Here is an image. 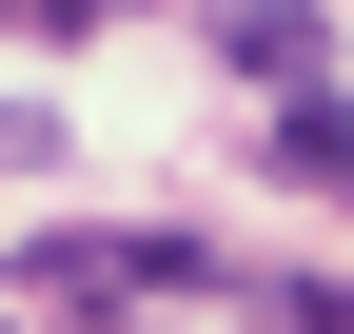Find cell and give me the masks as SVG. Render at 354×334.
Masks as SVG:
<instances>
[{
	"label": "cell",
	"mask_w": 354,
	"mask_h": 334,
	"mask_svg": "<svg viewBox=\"0 0 354 334\" xmlns=\"http://www.w3.org/2000/svg\"><path fill=\"white\" fill-rule=\"evenodd\" d=\"M0 334H20V315H0Z\"/></svg>",
	"instance_id": "3"
},
{
	"label": "cell",
	"mask_w": 354,
	"mask_h": 334,
	"mask_svg": "<svg viewBox=\"0 0 354 334\" xmlns=\"http://www.w3.org/2000/svg\"><path fill=\"white\" fill-rule=\"evenodd\" d=\"M216 59H236V79H315V20H295V0H236Z\"/></svg>",
	"instance_id": "1"
},
{
	"label": "cell",
	"mask_w": 354,
	"mask_h": 334,
	"mask_svg": "<svg viewBox=\"0 0 354 334\" xmlns=\"http://www.w3.org/2000/svg\"><path fill=\"white\" fill-rule=\"evenodd\" d=\"M276 157H295V197H354V118H335V99H295V118H276Z\"/></svg>",
	"instance_id": "2"
}]
</instances>
